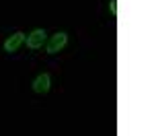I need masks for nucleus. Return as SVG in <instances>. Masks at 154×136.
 I'll use <instances>...</instances> for the list:
<instances>
[{
  "label": "nucleus",
  "mask_w": 154,
  "mask_h": 136,
  "mask_svg": "<svg viewBox=\"0 0 154 136\" xmlns=\"http://www.w3.org/2000/svg\"><path fill=\"white\" fill-rule=\"evenodd\" d=\"M45 39H48L45 29H33V31L27 35L25 41H27V48H29V49H39V48H43Z\"/></svg>",
  "instance_id": "obj_2"
},
{
  "label": "nucleus",
  "mask_w": 154,
  "mask_h": 136,
  "mask_svg": "<svg viewBox=\"0 0 154 136\" xmlns=\"http://www.w3.org/2000/svg\"><path fill=\"white\" fill-rule=\"evenodd\" d=\"M109 11L111 14H117V0H109Z\"/></svg>",
  "instance_id": "obj_5"
},
{
  "label": "nucleus",
  "mask_w": 154,
  "mask_h": 136,
  "mask_svg": "<svg viewBox=\"0 0 154 136\" xmlns=\"http://www.w3.org/2000/svg\"><path fill=\"white\" fill-rule=\"evenodd\" d=\"M49 87H51V76H49L48 72L37 74V78L33 81V91L39 93V95H45L49 91Z\"/></svg>",
  "instance_id": "obj_3"
},
{
  "label": "nucleus",
  "mask_w": 154,
  "mask_h": 136,
  "mask_svg": "<svg viewBox=\"0 0 154 136\" xmlns=\"http://www.w3.org/2000/svg\"><path fill=\"white\" fill-rule=\"evenodd\" d=\"M23 43H25V33L23 31H17V33H12V35L4 41V52L12 54V52H17V49L21 48Z\"/></svg>",
  "instance_id": "obj_4"
},
{
  "label": "nucleus",
  "mask_w": 154,
  "mask_h": 136,
  "mask_svg": "<svg viewBox=\"0 0 154 136\" xmlns=\"http://www.w3.org/2000/svg\"><path fill=\"white\" fill-rule=\"evenodd\" d=\"M66 43H68V33L58 31V33H54V35L49 37V41L45 43V52L48 54H58L60 49H64Z\"/></svg>",
  "instance_id": "obj_1"
}]
</instances>
